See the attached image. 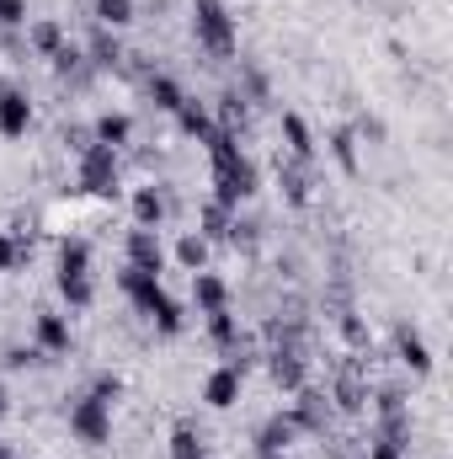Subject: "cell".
<instances>
[{"instance_id": "cell-35", "label": "cell", "mask_w": 453, "mask_h": 459, "mask_svg": "<svg viewBox=\"0 0 453 459\" xmlns=\"http://www.w3.org/2000/svg\"><path fill=\"white\" fill-rule=\"evenodd\" d=\"M0 459H16V449H11V444H5V438H0Z\"/></svg>"}, {"instance_id": "cell-17", "label": "cell", "mask_w": 453, "mask_h": 459, "mask_svg": "<svg viewBox=\"0 0 453 459\" xmlns=\"http://www.w3.org/2000/svg\"><path fill=\"white\" fill-rule=\"evenodd\" d=\"M176 128L192 134V139H209V134H214V117H209L203 102H182V108H176Z\"/></svg>"}, {"instance_id": "cell-28", "label": "cell", "mask_w": 453, "mask_h": 459, "mask_svg": "<svg viewBox=\"0 0 453 459\" xmlns=\"http://www.w3.org/2000/svg\"><path fill=\"white\" fill-rule=\"evenodd\" d=\"M283 193H288V204H310V177H304V166H299V160L283 171Z\"/></svg>"}, {"instance_id": "cell-18", "label": "cell", "mask_w": 453, "mask_h": 459, "mask_svg": "<svg viewBox=\"0 0 453 459\" xmlns=\"http://www.w3.org/2000/svg\"><path fill=\"white\" fill-rule=\"evenodd\" d=\"M272 379H278L283 390H304V363H299V352H272Z\"/></svg>"}, {"instance_id": "cell-26", "label": "cell", "mask_w": 453, "mask_h": 459, "mask_svg": "<svg viewBox=\"0 0 453 459\" xmlns=\"http://www.w3.org/2000/svg\"><path fill=\"white\" fill-rule=\"evenodd\" d=\"M209 337H214L219 347H235V342H240V326H235L229 305H225V310H209Z\"/></svg>"}, {"instance_id": "cell-16", "label": "cell", "mask_w": 453, "mask_h": 459, "mask_svg": "<svg viewBox=\"0 0 453 459\" xmlns=\"http://www.w3.org/2000/svg\"><path fill=\"white\" fill-rule=\"evenodd\" d=\"M128 134H133V117H128V113H102V117H97V128H91V139H97V144H107V150L128 144Z\"/></svg>"}, {"instance_id": "cell-36", "label": "cell", "mask_w": 453, "mask_h": 459, "mask_svg": "<svg viewBox=\"0 0 453 459\" xmlns=\"http://www.w3.org/2000/svg\"><path fill=\"white\" fill-rule=\"evenodd\" d=\"M5 411H11V395H5V390H0V417H5Z\"/></svg>"}, {"instance_id": "cell-2", "label": "cell", "mask_w": 453, "mask_h": 459, "mask_svg": "<svg viewBox=\"0 0 453 459\" xmlns=\"http://www.w3.org/2000/svg\"><path fill=\"white\" fill-rule=\"evenodd\" d=\"M59 294H64L75 310H86V305L97 299V289H91V246H86L81 235H64V240H59Z\"/></svg>"}, {"instance_id": "cell-15", "label": "cell", "mask_w": 453, "mask_h": 459, "mask_svg": "<svg viewBox=\"0 0 453 459\" xmlns=\"http://www.w3.org/2000/svg\"><path fill=\"white\" fill-rule=\"evenodd\" d=\"M166 220V198H160V187H139L133 193V225L139 230H160Z\"/></svg>"}, {"instance_id": "cell-19", "label": "cell", "mask_w": 453, "mask_h": 459, "mask_svg": "<svg viewBox=\"0 0 453 459\" xmlns=\"http://www.w3.org/2000/svg\"><path fill=\"white\" fill-rule=\"evenodd\" d=\"M150 102H155L160 113H176L187 97H182V86H176L171 75H150Z\"/></svg>"}, {"instance_id": "cell-32", "label": "cell", "mask_w": 453, "mask_h": 459, "mask_svg": "<svg viewBox=\"0 0 453 459\" xmlns=\"http://www.w3.org/2000/svg\"><path fill=\"white\" fill-rule=\"evenodd\" d=\"M75 65H81V48H70V43H64V48L54 54V70H59V75H70Z\"/></svg>"}, {"instance_id": "cell-27", "label": "cell", "mask_w": 453, "mask_h": 459, "mask_svg": "<svg viewBox=\"0 0 453 459\" xmlns=\"http://www.w3.org/2000/svg\"><path fill=\"white\" fill-rule=\"evenodd\" d=\"M97 22L102 27H128L133 22V0H97Z\"/></svg>"}, {"instance_id": "cell-22", "label": "cell", "mask_w": 453, "mask_h": 459, "mask_svg": "<svg viewBox=\"0 0 453 459\" xmlns=\"http://www.w3.org/2000/svg\"><path fill=\"white\" fill-rule=\"evenodd\" d=\"M27 38H32V48H38L43 59H54V54L64 48V32H59V22H32V32H27Z\"/></svg>"}, {"instance_id": "cell-8", "label": "cell", "mask_w": 453, "mask_h": 459, "mask_svg": "<svg viewBox=\"0 0 453 459\" xmlns=\"http://www.w3.org/2000/svg\"><path fill=\"white\" fill-rule=\"evenodd\" d=\"M240 385H245V368H240V363H225V368H214V374L203 379V401H209L214 411H229V406L240 401Z\"/></svg>"}, {"instance_id": "cell-11", "label": "cell", "mask_w": 453, "mask_h": 459, "mask_svg": "<svg viewBox=\"0 0 453 459\" xmlns=\"http://www.w3.org/2000/svg\"><path fill=\"white\" fill-rule=\"evenodd\" d=\"M283 139H288V155L299 160V166H310L315 160V139H310V123L299 113H283Z\"/></svg>"}, {"instance_id": "cell-30", "label": "cell", "mask_w": 453, "mask_h": 459, "mask_svg": "<svg viewBox=\"0 0 453 459\" xmlns=\"http://www.w3.org/2000/svg\"><path fill=\"white\" fill-rule=\"evenodd\" d=\"M0 27H27V0H0Z\"/></svg>"}, {"instance_id": "cell-9", "label": "cell", "mask_w": 453, "mask_h": 459, "mask_svg": "<svg viewBox=\"0 0 453 459\" xmlns=\"http://www.w3.org/2000/svg\"><path fill=\"white\" fill-rule=\"evenodd\" d=\"M139 316H150L160 337H176V332L187 326V316H182V305H176V299L166 294V283H160V289H155V294H150V299L139 305Z\"/></svg>"}, {"instance_id": "cell-14", "label": "cell", "mask_w": 453, "mask_h": 459, "mask_svg": "<svg viewBox=\"0 0 453 459\" xmlns=\"http://www.w3.org/2000/svg\"><path fill=\"white\" fill-rule=\"evenodd\" d=\"M395 352H400V363H406L411 374H432V352H427V342H422L411 326H400V337H395Z\"/></svg>"}, {"instance_id": "cell-10", "label": "cell", "mask_w": 453, "mask_h": 459, "mask_svg": "<svg viewBox=\"0 0 453 459\" xmlns=\"http://www.w3.org/2000/svg\"><path fill=\"white\" fill-rule=\"evenodd\" d=\"M128 267H139V273H155V278H160V267H166V246H160V235H155V230H133V235H128Z\"/></svg>"}, {"instance_id": "cell-13", "label": "cell", "mask_w": 453, "mask_h": 459, "mask_svg": "<svg viewBox=\"0 0 453 459\" xmlns=\"http://www.w3.org/2000/svg\"><path fill=\"white\" fill-rule=\"evenodd\" d=\"M38 352H70V321L43 310L38 316Z\"/></svg>"}, {"instance_id": "cell-34", "label": "cell", "mask_w": 453, "mask_h": 459, "mask_svg": "<svg viewBox=\"0 0 453 459\" xmlns=\"http://www.w3.org/2000/svg\"><path fill=\"white\" fill-rule=\"evenodd\" d=\"M16 262H21V251H16V240H11V235H0V273H11Z\"/></svg>"}, {"instance_id": "cell-25", "label": "cell", "mask_w": 453, "mask_h": 459, "mask_svg": "<svg viewBox=\"0 0 453 459\" xmlns=\"http://www.w3.org/2000/svg\"><path fill=\"white\" fill-rule=\"evenodd\" d=\"M171 459H209V444H203L192 428H176V433H171Z\"/></svg>"}, {"instance_id": "cell-37", "label": "cell", "mask_w": 453, "mask_h": 459, "mask_svg": "<svg viewBox=\"0 0 453 459\" xmlns=\"http://www.w3.org/2000/svg\"><path fill=\"white\" fill-rule=\"evenodd\" d=\"M261 459H288V455H261Z\"/></svg>"}, {"instance_id": "cell-12", "label": "cell", "mask_w": 453, "mask_h": 459, "mask_svg": "<svg viewBox=\"0 0 453 459\" xmlns=\"http://www.w3.org/2000/svg\"><path fill=\"white\" fill-rule=\"evenodd\" d=\"M192 299H198V310H203V316H209V310H225V305H229L225 278H214L209 267H203V273H192Z\"/></svg>"}, {"instance_id": "cell-21", "label": "cell", "mask_w": 453, "mask_h": 459, "mask_svg": "<svg viewBox=\"0 0 453 459\" xmlns=\"http://www.w3.org/2000/svg\"><path fill=\"white\" fill-rule=\"evenodd\" d=\"M198 235H203V240H225L229 230H235V220H229V209L225 204H203V220H198Z\"/></svg>"}, {"instance_id": "cell-5", "label": "cell", "mask_w": 453, "mask_h": 459, "mask_svg": "<svg viewBox=\"0 0 453 459\" xmlns=\"http://www.w3.org/2000/svg\"><path fill=\"white\" fill-rule=\"evenodd\" d=\"M81 187H86V193H102V198L117 193V150L97 144V139L81 150Z\"/></svg>"}, {"instance_id": "cell-23", "label": "cell", "mask_w": 453, "mask_h": 459, "mask_svg": "<svg viewBox=\"0 0 453 459\" xmlns=\"http://www.w3.org/2000/svg\"><path fill=\"white\" fill-rule=\"evenodd\" d=\"M331 155H337V166L346 177H357V134L352 128H337L331 134Z\"/></svg>"}, {"instance_id": "cell-33", "label": "cell", "mask_w": 453, "mask_h": 459, "mask_svg": "<svg viewBox=\"0 0 453 459\" xmlns=\"http://www.w3.org/2000/svg\"><path fill=\"white\" fill-rule=\"evenodd\" d=\"M38 358V347H5V368H27Z\"/></svg>"}, {"instance_id": "cell-29", "label": "cell", "mask_w": 453, "mask_h": 459, "mask_svg": "<svg viewBox=\"0 0 453 459\" xmlns=\"http://www.w3.org/2000/svg\"><path fill=\"white\" fill-rule=\"evenodd\" d=\"M91 395H97V401H107V406H113L117 395H123V379H117V374H97V379H91Z\"/></svg>"}, {"instance_id": "cell-1", "label": "cell", "mask_w": 453, "mask_h": 459, "mask_svg": "<svg viewBox=\"0 0 453 459\" xmlns=\"http://www.w3.org/2000/svg\"><path fill=\"white\" fill-rule=\"evenodd\" d=\"M203 144H209V155H214V204L240 209V204L256 193V166L240 155V144H235L229 128H214Z\"/></svg>"}, {"instance_id": "cell-7", "label": "cell", "mask_w": 453, "mask_h": 459, "mask_svg": "<svg viewBox=\"0 0 453 459\" xmlns=\"http://www.w3.org/2000/svg\"><path fill=\"white\" fill-rule=\"evenodd\" d=\"M32 128V102H27V91H16L11 81H0V134L5 139H21Z\"/></svg>"}, {"instance_id": "cell-24", "label": "cell", "mask_w": 453, "mask_h": 459, "mask_svg": "<svg viewBox=\"0 0 453 459\" xmlns=\"http://www.w3.org/2000/svg\"><path fill=\"white\" fill-rule=\"evenodd\" d=\"M406 428H379L373 433V449H368V459H406Z\"/></svg>"}, {"instance_id": "cell-31", "label": "cell", "mask_w": 453, "mask_h": 459, "mask_svg": "<svg viewBox=\"0 0 453 459\" xmlns=\"http://www.w3.org/2000/svg\"><path fill=\"white\" fill-rule=\"evenodd\" d=\"M91 54H97V65H107V70H113L117 59H123V54H117V43H113V38H107V27H102V38L91 43Z\"/></svg>"}, {"instance_id": "cell-20", "label": "cell", "mask_w": 453, "mask_h": 459, "mask_svg": "<svg viewBox=\"0 0 453 459\" xmlns=\"http://www.w3.org/2000/svg\"><path fill=\"white\" fill-rule=\"evenodd\" d=\"M176 262H182L187 273H203V267H209V240H203V235H182V240H176Z\"/></svg>"}, {"instance_id": "cell-6", "label": "cell", "mask_w": 453, "mask_h": 459, "mask_svg": "<svg viewBox=\"0 0 453 459\" xmlns=\"http://www.w3.org/2000/svg\"><path fill=\"white\" fill-rule=\"evenodd\" d=\"M294 438H299V417L294 411H278V417H267L256 428V455H288Z\"/></svg>"}, {"instance_id": "cell-4", "label": "cell", "mask_w": 453, "mask_h": 459, "mask_svg": "<svg viewBox=\"0 0 453 459\" xmlns=\"http://www.w3.org/2000/svg\"><path fill=\"white\" fill-rule=\"evenodd\" d=\"M70 433H75L81 444H91V449H97V444H107V438H113V406H107V401H97V395L86 390V395L70 406Z\"/></svg>"}, {"instance_id": "cell-3", "label": "cell", "mask_w": 453, "mask_h": 459, "mask_svg": "<svg viewBox=\"0 0 453 459\" xmlns=\"http://www.w3.org/2000/svg\"><path fill=\"white\" fill-rule=\"evenodd\" d=\"M192 32L209 54H219V59L235 54V22H229L225 0H192Z\"/></svg>"}]
</instances>
